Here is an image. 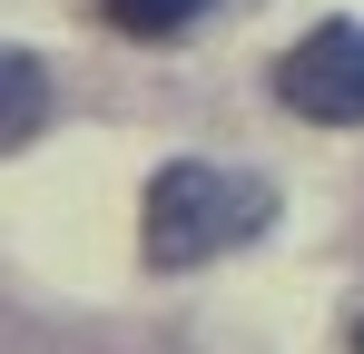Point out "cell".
<instances>
[{"instance_id":"1","label":"cell","mask_w":364,"mask_h":354,"mask_svg":"<svg viewBox=\"0 0 364 354\" xmlns=\"http://www.w3.org/2000/svg\"><path fill=\"white\" fill-rule=\"evenodd\" d=\"M276 217V187L246 168H207V158H178V168L148 177V207H138V246H148V266H207V256H237L256 246Z\"/></svg>"},{"instance_id":"2","label":"cell","mask_w":364,"mask_h":354,"mask_svg":"<svg viewBox=\"0 0 364 354\" xmlns=\"http://www.w3.org/2000/svg\"><path fill=\"white\" fill-rule=\"evenodd\" d=\"M276 99L315 128H364V20H325L276 59Z\"/></svg>"},{"instance_id":"3","label":"cell","mask_w":364,"mask_h":354,"mask_svg":"<svg viewBox=\"0 0 364 354\" xmlns=\"http://www.w3.org/2000/svg\"><path fill=\"white\" fill-rule=\"evenodd\" d=\"M40 118H50V79H40V59H30V50H0V148H20Z\"/></svg>"},{"instance_id":"4","label":"cell","mask_w":364,"mask_h":354,"mask_svg":"<svg viewBox=\"0 0 364 354\" xmlns=\"http://www.w3.org/2000/svg\"><path fill=\"white\" fill-rule=\"evenodd\" d=\"M207 0H109V30H128V40H168V30H187Z\"/></svg>"},{"instance_id":"5","label":"cell","mask_w":364,"mask_h":354,"mask_svg":"<svg viewBox=\"0 0 364 354\" xmlns=\"http://www.w3.org/2000/svg\"><path fill=\"white\" fill-rule=\"evenodd\" d=\"M345 345H355V354H364V315H355V335H345Z\"/></svg>"}]
</instances>
